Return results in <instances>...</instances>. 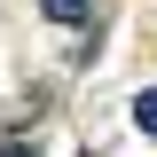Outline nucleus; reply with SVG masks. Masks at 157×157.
Masks as SVG:
<instances>
[{
	"mask_svg": "<svg viewBox=\"0 0 157 157\" xmlns=\"http://www.w3.org/2000/svg\"><path fill=\"white\" fill-rule=\"evenodd\" d=\"M39 8H47L55 24H86V8H94V0H39Z\"/></svg>",
	"mask_w": 157,
	"mask_h": 157,
	"instance_id": "nucleus-1",
	"label": "nucleus"
},
{
	"mask_svg": "<svg viewBox=\"0 0 157 157\" xmlns=\"http://www.w3.org/2000/svg\"><path fill=\"white\" fill-rule=\"evenodd\" d=\"M134 126H141V134H157V86H149V94H134Z\"/></svg>",
	"mask_w": 157,
	"mask_h": 157,
	"instance_id": "nucleus-2",
	"label": "nucleus"
},
{
	"mask_svg": "<svg viewBox=\"0 0 157 157\" xmlns=\"http://www.w3.org/2000/svg\"><path fill=\"white\" fill-rule=\"evenodd\" d=\"M0 157H39V141H8V149H0Z\"/></svg>",
	"mask_w": 157,
	"mask_h": 157,
	"instance_id": "nucleus-3",
	"label": "nucleus"
}]
</instances>
